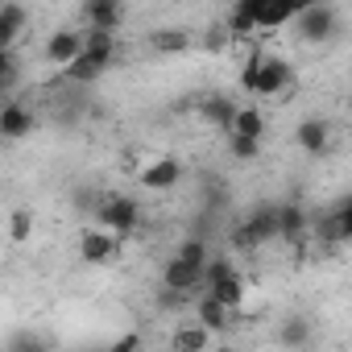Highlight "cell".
<instances>
[{
    "instance_id": "cell-1",
    "label": "cell",
    "mask_w": 352,
    "mask_h": 352,
    "mask_svg": "<svg viewBox=\"0 0 352 352\" xmlns=\"http://www.w3.org/2000/svg\"><path fill=\"white\" fill-rule=\"evenodd\" d=\"M307 5L311 0H236L224 30H228V38H249L253 30H278Z\"/></svg>"
},
{
    "instance_id": "cell-2",
    "label": "cell",
    "mask_w": 352,
    "mask_h": 352,
    "mask_svg": "<svg viewBox=\"0 0 352 352\" xmlns=\"http://www.w3.org/2000/svg\"><path fill=\"white\" fill-rule=\"evenodd\" d=\"M241 87L253 91V96H286L294 87V71L286 58H261L253 54L241 71Z\"/></svg>"
},
{
    "instance_id": "cell-3",
    "label": "cell",
    "mask_w": 352,
    "mask_h": 352,
    "mask_svg": "<svg viewBox=\"0 0 352 352\" xmlns=\"http://www.w3.org/2000/svg\"><path fill=\"white\" fill-rule=\"evenodd\" d=\"M290 25L298 30V38H302V42L323 46V42H331V38H336V30H340V13H336L331 0H311L307 9H298V13L290 17Z\"/></svg>"
},
{
    "instance_id": "cell-4",
    "label": "cell",
    "mask_w": 352,
    "mask_h": 352,
    "mask_svg": "<svg viewBox=\"0 0 352 352\" xmlns=\"http://www.w3.org/2000/svg\"><path fill=\"white\" fill-rule=\"evenodd\" d=\"M91 220L100 224V228H108V232H116L120 241L141 224V204L137 199H129V195H108V199H100V208L91 212Z\"/></svg>"
},
{
    "instance_id": "cell-5",
    "label": "cell",
    "mask_w": 352,
    "mask_h": 352,
    "mask_svg": "<svg viewBox=\"0 0 352 352\" xmlns=\"http://www.w3.org/2000/svg\"><path fill=\"white\" fill-rule=\"evenodd\" d=\"M311 228L327 245H348L352 241V199H340L331 212H323L319 220H311Z\"/></svg>"
},
{
    "instance_id": "cell-6",
    "label": "cell",
    "mask_w": 352,
    "mask_h": 352,
    "mask_svg": "<svg viewBox=\"0 0 352 352\" xmlns=\"http://www.w3.org/2000/svg\"><path fill=\"white\" fill-rule=\"evenodd\" d=\"M116 253H120V236L108 232V228H87V232L79 236V257H83L87 265H108Z\"/></svg>"
},
{
    "instance_id": "cell-7",
    "label": "cell",
    "mask_w": 352,
    "mask_h": 352,
    "mask_svg": "<svg viewBox=\"0 0 352 352\" xmlns=\"http://www.w3.org/2000/svg\"><path fill=\"white\" fill-rule=\"evenodd\" d=\"M294 141H298V149H302V153L323 157V153L331 149V124H327V120H319V116H307V120H298Z\"/></svg>"
},
{
    "instance_id": "cell-8",
    "label": "cell",
    "mask_w": 352,
    "mask_h": 352,
    "mask_svg": "<svg viewBox=\"0 0 352 352\" xmlns=\"http://www.w3.org/2000/svg\"><path fill=\"white\" fill-rule=\"evenodd\" d=\"M179 183H183V162L179 157H157L141 170V187H149V191H170Z\"/></svg>"
},
{
    "instance_id": "cell-9",
    "label": "cell",
    "mask_w": 352,
    "mask_h": 352,
    "mask_svg": "<svg viewBox=\"0 0 352 352\" xmlns=\"http://www.w3.org/2000/svg\"><path fill=\"white\" fill-rule=\"evenodd\" d=\"M38 124V116L25 108V104H0V133H5V141H21L30 137Z\"/></svg>"
},
{
    "instance_id": "cell-10",
    "label": "cell",
    "mask_w": 352,
    "mask_h": 352,
    "mask_svg": "<svg viewBox=\"0 0 352 352\" xmlns=\"http://www.w3.org/2000/svg\"><path fill=\"white\" fill-rule=\"evenodd\" d=\"M79 50H83V30H58V34L46 38V58L54 67H67Z\"/></svg>"
},
{
    "instance_id": "cell-11",
    "label": "cell",
    "mask_w": 352,
    "mask_h": 352,
    "mask_svg": "<svg viewBox=\"0 0 352 352\" xmlns=\"http://www.w3.org/2000/svg\"><path fill=\"white\" fill-rule=\"evenodd\" d=\"M208 294H212V298H220L228 311H241V302H245V278H241L236 270L216 274V278L208 282Z\"/></svg>"
},
{
    "instance_id": "cell-12",
    "label": "cell",
    "mask_w": 352,
    "mask_h": 352,
    "mask_svg": "<svg viewBox=\"0 0 352 352\" xmlns=\"http://www.w3.org/2000/svg\"><path fill=\"white\" fill-rule=\"evenodd\" d=\"M162 286H166V290H174V294H191L195 286H204V278H199V270H195V265H187L183 257H174V261L162 270Z\"/></svg>"
},
{
    "instance_id": "cell-13",
    "label": "cell",
    "mask_w": 352,
    "mask_h": 352,
    "mask_svg": "<svg viewBox=\"0 0 352 352\" xmlns=\"http://www.w3.org/2000/svg\"><path fill=\"white\" fill-rule=\"evenodd\" d=\"M83 17L96 30H120L124 5H120V0H83Z\"/></svg>"
},
{
    "instance_id": "cell-14",
    "label": "cell",
    "mask_w": 352,
    "mask_h": 352,
    "mask_svg": "<svg viewBox=\"0 0 352 352\" xmlns=\"http://www.w3.org/2000/svg\"><path fill=\"white\" fill-rule=\"evenodd\" d=\"M311 232V216L302 204H278V236L286 241H302Z\"/></svg>"
},
{
    "instance_id": "cell-15",
    "label": "cell",
    "mask_w": 352,
    "mask_h": 352,
    "mask_svg": "<svg viewBox=\"0 0 352 352\" xmlns=\"http://www.w3.org/2000/svg\"><path fill=\"white\" fill-rule=\"evenodd\" d=\"M83 54L108 67V63L116 58V30H96V25H87V34H83Z\"/></svg>"
},
{
    "instance_id": "cell-16",
    "label": "cell",
    "mask_w": 352,
    "mask_h": 352,
    "mask_svg": "<svg viewBox=\"0 0 352 352\" xmlns=\"http://www.w3.org/2000/svg\"><path fill=\"white\" fill-rule=\"evenodd\" d=\"M199 116H204L208 124H220V129L228 133V129H232V116H236V104L224 100V96H208V100H199Z\"/></svg>"
},
{
    "instance_id": "cell-17",
    "label": "cell",
    "mask_w": 352,
    "mask_h": 352,
    "mask_svg": "<svg viewBox=\"0 0 352 352\" xmlns=\"http://www.w3.org/2000/svg\"><path fill=\"white\" fill-rule=\"evenodd\" d=\"M149 46H153V54H187L191 34L187 30H153L149 34Z\"/></svg>"
},
{
    "instance_id": "cell-18",
    "label": "cell",
    "mask_w": 352,
    "mask_h": 352,
    "mask_svg": "<svg viewBox=\"0 0 352 352\" xmlns=\"http://www.w3.org/2000/svg\"><path fill=\"white\" fill-rule=\"evenodd\" d=\"M104 71H108V67H104V63H96V58H87L83 50H79V54H75V58L63 67V75H67L71 83H96Z\"/></svg>"
},
{
    "instance_id": "cell-19",
    "label": "cell",
    "mask_w": 352,
    "mask_h": 352,
    "mask_svg": "<svg viewBox=\"0 0 352 352\" xmlns=\"http://www.w3.org/2000/svg\"><path fill=\"white\" fill-rule=\"evenodd\" d=\"M195 311H199V323H204V327H212V331H220V327H228V323H232V319H228L232 311H228L220 298H212L208 290H204V298L195 302Z\"/></svg>"
},
{
    "instance_id": "cell-20",
    "label": "cell",
    "mask_w": 352,
    "mask_h": 352,
    "mask_svg": "<svg viewBox=\"0 0 352 352\" xmlns=\"http://www.w3.org/2000/svg\"><path fill=\"white\" fill-rule=\"evenodd\" d=\"M21 30H25V9L21 5H5L0 9V50L13 46L21 38Z\"/></svg>"
},
{
    "instance_id": "cell-21",
    "label": "cell",
    "mask_w": 352,
    "mask_h": 352,
    "mask_svg": "<svg viewBox=\"0 0 352 352\" xmlns=\"http://www.w3.org/2000/svg\"><path fill=\"white\" fill-rule=\"evenodd\" d=\"M249 228H253L261 241H274V236H278V204H261V208H253Z\"/></svg>"
},
{
    "instance_id": "cell-22",
    "label": "cell",
    "mask_w": 352,
    "mask_h": 352,
    "mask_svg": "<svg viewBox=\"0 0 352 352\" xmlns=\"http://www.w3.org/2000/svg\"><path fill=\"white\" fill-rule=\"evenodd\" d=\"M174 348H183V352H199V348H208L212 344V327H179L174 331V340H170Z\"/></svg>"
},
{
    "instance_id": "cell-23",
    "label": "cell",
    "mask_w": 352,
    "mask_h": 352,
    "mask_svg": "<svg viewBox=\"0 0 352 352\" xmlns=\"http://www.w3.org/2000/svg\"><path fill=\"white\" fill-rule=\"evenodd\" d=\"M232 133L265 137V116H261V108H236V116H232Z\"/></svg>"
},
{
    "instance_id": "cell-24",
    "label": "cell",
    "mask_w": 352,
    "mask_h": 352,
    "mask_svg": "<svg viewBox=\"0 0 352 352\" xmlns=\"http://www.w3.org/2000/svg\"><path fill=\"white\" fill-rule=\"evenodd\" d=\"M228 153H232L236 162H253V157L261 153V137H245V133H232V129H228Z\"/></svg>"
},
{
    "instance_id": "cell-25",
    "label": "cell",
    "mask_w": 352,
    "mask_h": 352,
    "mask_svg": "<svg viewBox=\"0 0 352 352\" xmlns=\"http://www.w3.org/2000/svg\"><path fill=\"white\" fill-rule=\"evenodd\" d=\"M30 236H34V216L30 212H13L9 216V241L13 245H25Z\"/></svg>"
},
{
    "instance_id": "cell-26",
    "label": "cell",
    "mask_w": 352,
    "mask_h": 352,
    "mask_svg": "<svg viewBox=\"0 0 352 352\" xmlns=\"http://www.w3.org/2000/svg\"><path fill=\"white\" fill-rule=\"evenodd\" d=\"M174 257H183L187 265L204 270V261H208V245H204L199 236H191V241H183V245H179V253H174Z\"/></svg>"
},
{
    "instance_id": "cell-27",
    "label": "cell",
    "mask_w": 352,
    "mask_h": 352,
    "mask_svg": "<svg viewBox=\"0 0 352 352\" xmlns=\"http://www.w3.org/2000/svg\"><path fill=\"white\" fill-rule=\"evenodd\" d=\"M311 340V327H307V319H286L282 323V344H290V348H302Z\"/></svg>"
},
{
    "instance_id": "cell-28",
    "label": "cell",
    "mask_w": 352,
    "mask_h": 352,
    "mask_svg": "<svg viewBox=\"0 0 352 352\" xmlns=\"http://www.w3.org/2000/svg\"><path fill=\"white\" fill-rule=\"evenodd\" d=\"M232 245H236L241 253H253V249H261L265 241H261V236H257V232L249 228V220H241V224L232 228Z\"/></svg>"
},
{
    "instance_id": "cell-29",
    "label": "cell",
    "mask_w": 352,
    "mask_h": 352,
    "mask_svg": "<svg viewBox=\"0 0 352 352\" xmlns=\"http://www.w3.org/2000/svg\"><path fill=\"white\" fill-rule=\"evenodd\" d=\"M13 75H17V63H13V46H5V50H0V87H5V83H13Z\"/></svg>"
},
{
    "instance_id": "cell-30",
    "label": "cell",
    "mask_w": 352,
    "mask_h": 352,
    "mask_svg": "<svg viewBox=\"0 0 352 352\" xmlns=\"http://www.w3.org/2000/svg\"><path fill=\"white\" fill-rule=\"evenodd\" d=\"M228 42H232V38H228V30H224V25H212V30H208V38H204V46H208V50H220V46H228Z\"/></svg>"
},
{
    "instance_id": "cell-31",
    "label": "cell",
    "mask_w": 352,
    "mask_h": 352,
    "mask_svg": "<svg viewBox=\"0 0 352 352\" xmlns=\"http://www.w3.org/2000/svg\"><path fill=\"white\" fill-rule=\"evenodd\" d=\"M112 348H116V352H129V348H141V336H137V331H129V336H120V340H116Z\"/></svg>"
},
{
    "instance_id": "cell-32",
    "label": "cell",
    "mask_w": 352,
    "mask_h": 352,
    "mask_svg": "<svg viewBox=\"0 0 352 352\" xmlns=\"http://www.w3.org/2000/svg\"><path fill=\"white\" fill-rule=\"evenodd\" d=\"M0 145H5V133H0Z\"/></svg>"
},
{
    "instance_id": "cell-33",
    "label": "cell",
    "mask_w": 352,
    "mask_h": 352,
    "mask_svg": "<svg viewBox=\"0 0 352 352\" xmlns=\"http://www.w3.org/2000/svg\"><path fill=\"white\" fill-rule=\"evenodd\" d=\"M120 5H124V0H120Z\"/></svg>"
},
{
    "instance_id": "cell-34",
    "label": "cell",
    "mask_w": 352,
    "mask_h": 352,
    "mask_svg": "<svg viewBox=\"0 0 352 352\" xmlns=\"http://www.w3.org/2000/svg\"><path fill=\"white\" fill-rule=\"evenodd\" d=\"M331 5H336V0H331Z\"/></svg>"
}]
</instances>
